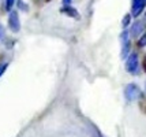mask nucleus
I'll return each instance as SVG.
<instances>
[{
    "label": "nucleus",
    "instance_id": "6ab92c4d",
    "mask_svg": "<svg viewBox=\"0 0 146 137\" xmlns=\"http://www.w3.org/2000/svg\"><path fill=\"white\" fill-rule=\"evenodd\" d=\"M45 1H51V0H45Z\"/></svg>",
    "mask_w": 146,
    "mask_h": 137
},
{
    "label": "nucleus",
    "instance_id": "dca6fc26",
    "mask_svg": "<svg viewBox=\"0 0 146 137\" xmlns=\"http://www.w3.org/2000/svg\"><path fill=\"white\" fill-rule=\"evenodd\" d=\"M142 69L146 73V53H145V56H143V59H142Z\"/></svg>",
    "mask_w": 146,
    "mask_h": 137
},
{
    "label": "nucleus",
    "instance_id": "4468645a",
    "mask_svg": "<svg viewBox=\"0 0 146 137\" xmlns=\"http://www.w3.org/2000/svg\"><path fill=\"white\" fill-rule=\"evenodd\" d=\"M14 3H15V0H6V10L7 11H11Z\"/></svg>",
    "mask_w": 146,
    "mask_h": 137
},
{
    "label": "nucleus",
    "instance_id": "2eb2a0df",
    "mask_svg": "<svg viewBox=\"0 0 146 137\" xmlns=\"http://www.w3.org/2000/svg\"><path fill=\"white\" fill-rule=\"evenodd\" d=\"M7 67H8V63H0V77L4 74V72L7 70Z\"/></svg>",
    "mask_w": 146,
    "mask_h": 137
},
{
    "label": "nucleus",
    "instance_id": "f257e3e1",
    "mask_svg": "<svg viewBox=\"0 0 146 137\" xmlns=\"http://www.w3.org/2000/svg\"><path fill=\"white\" fill-rule=\"evenodd\" d=\"M120 44H121V51H120V58L126 59L130 53L131 49V41H130V33L127 30H123L120 33Z\"/></svg>",
    "mask_w": 146,
    "mask_h": 137
},
{
    "label": "nucleus",
    "instance_id": "9d476101",
    "mask_svg": "<svg viewBox=\"0 0 146 137\" xmlns=\"http://www.w3.org/2000/svg\"><path fill=\"white\" fill-rule=\"evenodd\" d=\"M137 45H138V48L146 47V32L141 34V37H139V40H138V43H137Z\"/></svg>",
    "mask_w": 146,
    "mask_h": 137
},
{
    "label": "nucleus",
    "instance_id": "20e7f679",
    "mask_svg": "<svg viewBox=\"0 0 146 137\" xmlns=\"http://www.w3.org/2000/svg\"><path fill=\"white\" fill-rule=\"evenodd\" d=\"M8 27L13 33H18L21 30V21H19V14L15 10L10 11L8 15Z\"/></svg>",
    "mask_w": 146,
    "mask_h": 137
},
{
    "label": "nucleus",
    "instance_id": "ddd939ff",
    "mask_svg": "<svg viewBox=\"0 0 146 137\" xmlns=\"http://www.w3.org/2000/svg\"><path fill=\"white\" fill-rule=\"evenodd\" d=\"M4 39H6V29H4V26L0 23V43H3Z\"/></svg>",
    "mask_w": 146,
    "mask_h": 137
},
{
    "label": "nucleus",
    "instance_id": "0eeeda50",
    "mask_svg": "<svg viewBox=\"0 0 146 137\" xmlns=\"http://www.w3.org/2000/svg\"><path fill=\"white\" fill-rule=\"evenodd\" d=\"M60 13L62 14H66L67 17H71V18H74V19H81V15H79V13L76 11V8H74V7H71L70 4H67V6H63L62 8H60Z\"/></svg>",
    "mask_w": 146,
    "mask_h": 137
},
{
    "label": "nucleus",
    "instance_id": "39448f33",
    "mask_svg": "<svg viewBox=\"0 0 146 137\" xmlns=\"http://www.w3.org/2000/svg\"><path fill=\"white\" fill-rule=\"evenodd\" d=\"M145 27H146V25H145V21H141V19H138V21H135L134 22V25L131 26V30H130V37L131 39H137V37H139L142 33L145 32Z\"/></svg>",
    "mask_w": 146,
    "mask_h": 137
},
{
    "label": "nucleus",
    "instance_id": "7ed1b4c3",
    "mask_svg": "<svg viewBox=\"0 0 146 137\" xmlns=\"http://www.w3.org/2000/svg\"><path fill=\"white\" fill-rule=\"evenodd\" d=\"M126 70L130 74H137L139 70V62H138V53L131 52L128 53L127 60H126Z\"/></svg>",
    "mask_w": 146,
    "mask_h": 137
},
{
    "label": "nucleus",
    "instance_id": "1a4fd4ad",
    "mask_svg": "<svg viewBox=\"0 0 146 137\" xmlns=\"http://www.w3.org/2000/svg\"><path fill=\"white\" fill-rule=\"evenodd\" d=\"M138 106H139V110L142 111V114H146V93H141L139 95Z\"/></svg>",
    "mask_w": 146,
    "mask_h": 137
},
{
    "label": "nucleus",
    "instance_id": "aec40b11",
    "mask_svg": "<svg viewBox=\"0 0 146 137\" xmlns=\"http://www.w3.org/2000/svg\"><path fill=\"white\" fill-rule=\"evenodd\" d=\"M145 86H146V85H145Z\"/></svg>",
    "mask_w": 146,
    "mask_h": 137
},
{
    "label": "nucleus",
    "instance_id": "f3484780",
    "mask_svg": "<svg viewBox=\"0 0 146 137\" xmlns=\"http://www.w3.org/2000/svg\"><path fill=\"white\" fill-rule=\"evenodd\" d=\"M71 1H72V0H63V4L64 6H67V4H70Z\"/></svg>",
    "mask_w": 146,
    "mask_h": 137
},
{
    "label": "nucleus",
    "instance_id": "f03ea898",
    "mask_svg": "<svg viewBox=\"0 0 146 137\" xmlns=\"http://www.w3.org/2000/svg\"><path fill=\"white\" fill-rule=\"evenodd\" d=\"M141 93H142V92H141V88L137 84H133V82L126 85V88H124V98H126L127 102L138 100Z\"/></svg>",
    "mask_w": 146,
    "mask_h": 137
},
{
    "label": "nucleus",
    "instance_id": "423d86ee",
    "mask_svg": "<svg viewBox=\"0 0 146 137\" xmlns=\"http://www.w3.org/2000/svg\"><path fill=\"white\" fill-rule=\"evenodd\" d=\"M146 8V0H133L131 4V17L137 18L141 14L143 13V10Z\"/></svg>",
    "mask_w": 146,
    "mask_h": 137
},
{
    "label": "nucleus",
    "instance_id": "6e6552de",
    "mask_svg": "<svg viewBox=\"0 0 146 137\" xmlns=\"http://www.w3.org/2000/svg\"><path fill=\"white\" fill-rule=\"evenodd\" d=\"M85 124H86V126H88V132H89L90 137H104L101 134L100 129H98L94 124H92L89 119H85Z\"/></svg>",
    "mask_w": 146,
    "mask_h": 137
},
{
    "label": "nucleus",
    "instance_id": "a211bd4d",
    "mask_svg": "<svg viewBox=\"0 0 146 137\" xmlns=\"http://www.w3.org/2000/svg\"><path fill=\"white\" fill-rule=\"evenodd\" d=\"M1 58H3V55H1V53H0V60H1Z\"/></svg>",
    "mask_w": 146,
    "mask_h": 137
},
{
    "label": "nucleus",
    "instance_id": "9b49d317",
    "mask_svg": "<svg viewBox=\"0 0 146 137\" xmlns=\"http://www.w3.org/2000/svg\"><path fill=\"white\" fill-rule=\"evenodd\" d=\"M130 21H131V14H126V15H124V18H123V21H121L123 27H127L128 25H130Z\"/></svg>",
    "mask_w": 146,
    "mask_h": 137
},
{
    "label": "nucleus",
    "instance_id": "f8f14e48",
    "mask_svg": "<svg viewBox=\"0 0 146 137\" xmlns=\"http://www.w3.org/2000/svg\"><path fill=\"white\" fill-rule=\"evenodd\" d=\"M18 7L21 10H23V11H29V6L26 4L23 0H18Z\"/></svg>",
    "mask_w": 146,
    "mask_h": 137
}]
</instances>
